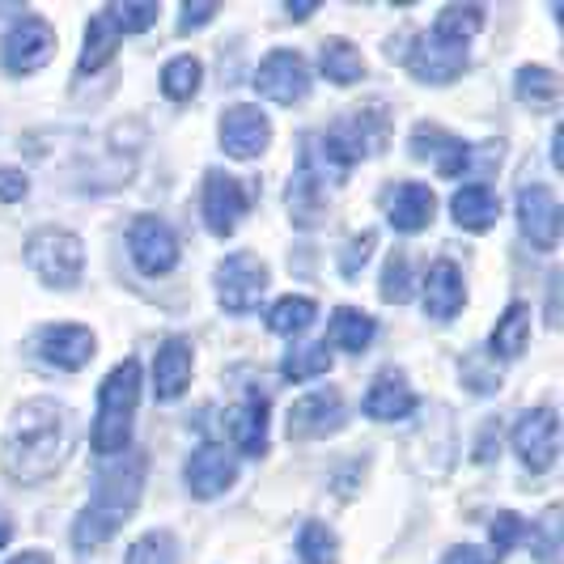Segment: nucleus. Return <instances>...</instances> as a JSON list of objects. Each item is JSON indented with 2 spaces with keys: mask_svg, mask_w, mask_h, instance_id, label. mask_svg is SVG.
I'll return each instance as SVG.
<instances>
[{
  "mask_svg": "<svg viewBox=\"0 0 564 564\" xmlns=\"http://www.w3.org/2000/svg\"><path fill=\"white\" fill-rule=\"evenodd\" d=\"M141 492H144L141 454H128V458H119L115 467H102L94 492H89V501H85V509L77 513V522H73V547H77L82 556L94 552V547H102V543L137 513Z\"/></svg>",
  "mask_w": 564,
  "mask_h": 564,
  "instance_id": "nucleus-2",
  "label": "nucleus"
},
{
  "mask_svg": "<svg viewBox=\"0 0 564 564\" xmlns=\"http://www.w3.org/2000/svg\"><path fill=\"white\" fill-rule=\"evenodd\" d=\"M412 153L416 158H433V166L442 178H458V174H467L471 170V149L451 137L446 128H437V123H416L412 128Z\"/></svg>",
  "mask_w": 564,
  "mask_h": 564,
  "instance_id": "nucleus-18",
  "label": "nucleus"
},
{
  "mask_svg": "<svg viewBox=\"0 0 564 564\" xmlns=\"http://www.w3.org/2000/svg\"><path fill=\"white\" fill-rule=\"evenodd\" d=\"M332 357H336V352H332L327 339H293L281 361V373L289 382H311V378L332 369Z\"/></svg>",
  "mask_w": 564,
  "mask_h": 564,
  "instance_id": "nucleus-28",
  "label": "nucleus"
},
{
  "mask_svg": "<svg viewBox=\"0 0 564 564\" xmlns=\"http://www.w3.org/2000/svg\"><path fill=\"white\" fill-rule=\"evenodd\" d=\"M369 251H373V234L366 229V234H357V238L348 242V251H344V259H339V272L352 281V276H357V263H366Z\"/></svg>",
  "mask_w": 564,
  "mask_h": 564,
  "instance_id": "nucleus-40",
  "label": "nucleus"
},
{
  "mask_svg": "<svg viewBox=\"0 0 564 564\" xmlns=\"http://www.w3.org/2000/svg\"><path fill=\"white\" fill-rule=\"evenodd\" d=\"M527 344H531V306H527V302H509L506 314H501L497 327H492L488 352L501 357V361H513V357L527 352Z\"/></svg>",
  "mask_w": 564,
  "mask_h": 564,
  "instance_id": "nucleus-27",
  "label": "nucleus"
},
{
  "mask_svg": "<svg viewBox=\"0 0 564 564\" xmlns=\"http://www.w3.org/2000/svg\"><path fill=\"white\" fill-rule=\"evenodd\" d=\"M314 9H318V4H289L284 13H289V18H311Z\"/></svg>",
  "mask_w": 564,
  "mask_h": 564,
  "instance_id": "nucleus-45",
  "label": "nucleus"
},
{
  "mask_svg": "<svg viewBox=\"0 0 564 564\" xmlns=\"http://www.w3.org/2000/svg\"><path fill=\"white\" fill-rule=\"evenodd\" d=\"M480 9L476 4H446L437 18H433V26L424 30V39L433 43V47H442V52H451V56H467L471 52V39L480 34Z\"/></svg>",
  "mask_w": 564,
  "mask_h": 564,
  "instance_id": "nucleus-21",
  "label": "nucleus"
},
{
  "mask_svg": "<svg viewBox=\"0 0 564 564\" xmlns=\"http://www.w3.org/2000/svg\"><path fill=\"white\" fill-rule=\"evenodd\" d=\"M387 141V119L378 111H361V115H348L327 128L323 137V166H332V178H344L348 170L357 162H366L369 153H378Z\"/></svg>",
  "mask_w": 564,
  "mask_h": 564,
  "instance_id": "nucleus-5",
  "label": "nucleus"
},
{
  "mask_svg": "<svg viewBox=\"0 0 564 564\" xmlns=\"http://www.w3.org/2000/svg\"><path fill=\"white\" fill-rule=\"evenodd\" d=\"M437 213V196L424 187V183H403L391 192V204H387V221L399 229V234H421Z\"/></svg>",
  "mask_w": 564,
  "mask_h": 564,
  "instance_id": "nucleus-25",
  "label": "nucleus"
},
{
  "mask_svg": "<svg viewBox=\"0 0 564 564\" xmlns=\"http://www.w3.org/2000/svg\"><path fill=\"white\" fill-rule=\"evenodd\" d=\"M254 89H259V98H268L276 107H297L311 94V64L293 47H276V52H268V56L259 59Z\"/></svg>",
  "mask_w": 564,
  "mask_h": 564,
  "instance_id": "nucleus-7",
  "label": "nucleus"
},
{
  "mask_svg": "<svg viewBox=\"0 0 564 564\" xmlns=\"http://www.w3.org/2000/svg\"><path fill=\"white\" fill-rule=\"evenodd\" d=\"M344 421H348L344 395H339L336 387H318V391L302 395L293 408H289V437H297V442H314V437L339 433Z\"/></svg>",
  "mask_w": 564,
  "mask_h": 564,
  "instance_id": "nucleus-12",
  "label": "nucleus"
},
{
  "mask_svg": "<svg viewBox=\"0 0 564 564\" xmlns=\"http://www.w3.org/2000/svg\"><path fill=\"white\" fill-rule=\"evenodd\" d=\"M272 141V119L259 111L254 102H238L221 115V149L238 162L259 158Z\"/></svg>",
  "mask_w": 564,
  "mask_h": 564,
  "instance_id": "nucleus-14",
  "label": "nucleus"
},
{
  "mask_svg": "<svg viewBox=\"0 0 564 564\" xmlns=\"http://www.w3.org/2000/svg\"><path fill=\"white\" fill-rule=\"evenodd\" d=\"M217 302H221V311L226 314H251L259 302H263V293H268V263L251 251H238V254H226L221 263H217Z\"/></svg>",
  "mask_w": 564,
  "mask_h": 564,
  "instance_id": "nucleus-6",
  "label": "nucleus"
},
{
  "mask_svg": "<svg viewBox=\"0 0 564 564\" xmlns=\"http://www.w3.org/2000/svg\"><path fill=\"white\" fill-rule=\"evenodd\" d=\"M378 336V323H373V314L366 311H352V306H339L336 318H332V352H352V357H361L369 344Z\"/></svg>",
  "mask_w": 564,
  "mask_h": 564,
  "instance_id": "nucleus-30",
  "label": "nucleus"
},
{
  "mask_svg": "<svg viewBox=\"0 0 564 564\" xmlns=\"http://www.w3.org/2000/svg\"><path fill=\"white\" fill-rule=\"evenodd\" d=\"M204 85V68H199L196 56H174L162 68V89H166L170 102H192Z\"/></svg>",
  "mask_w": 564,
  "mask_h": 564,
  "instance_id": "nucleus-34",
  "label": "nucleus"
},
{
  "mask_svg": "<svg viewBox=\"0 0 564 564\" xmlns=\"http://www.w3.org/2000/svg\"><path fill=\"white\" fill-rule=\"evenodd\" d=\"M522 531H527V527H522V518H513V513H501V518L492 522V552H497V561L522 539Z\"/></svg>",
  "mask_w": 564,
  "mask_h": 564,
  "instance_id": "nucleus-39",
  "label": "nucleus"
},
{
  "mask_svg": "<svg viewBox=\"0 0 564 564\" xmlns=\"http://www.w3.org/2000/svg\"><path fill=\"white\" fill-rule=\"evenodd\" d=\"M297 556L302 564H339V543L323 522H306L297 535Z\"/></svg>",
  "mask_w": 564,
  "mask_h": 564,
  "instance_id": "nucleus-36",
  "label": "nucleus"
},
{
  "mask_svg": "<svg viewBox=\"0 0 564 564\" xmlns=\"http://www.w3.org/2000/svg\"><path fill=\"white\" fill-rule=\"evenodd\" d=\"M318 73L332 85H357L366 82V56L348 39H327L318 52Z\"/></svg>",
  "mask_w": 564,
  "mask_h": 564,
  "instance_id": "nucleus-29",
  "label": "nucleus"
},
{
  "mask_svg": "<svg viewBox=\"0 0 564 564\" xmlns=\"http://www.w3.org/2000/svg\"><path fill=\"white\" fill-rule=\"evenodd\" d=\"M183 476H187L192 497H199V501H213V497H221L226 488H234V480H238V463H234V454H229L226 446L204 442V446L187 458Z\"/></svg>",
  "mask_w": 564,
  "mask_h": 564,
  "instance_id": "nucleus-15",
  "label": "nucleus"
},
{
  "mask_svg": "<svg viewBox=\"0 0 564 564\" xmlns=\"http://www.w3.org/2000/svg\"><path fill=\"white\" fill-rule=\"evenodd\" d=\"M119 43H123V34H119V26L111 22V13H107V9L94 13V18L85 22V43H82V59H77V77L102 73V68L115 59V52H119Z\"/></svg>",
  "mask_w": 564,
  "mask_h": 564,
  "instance_id": "nucleus-26",
  "label": "nucleus"
},
{
  "mask_svg": "<svg viewBox=\"0 0 564 564\" xmlns=\"http://www.w3.org/2000/svg\"><path fill=\"white\" fill-rule=\"evenodd\" d=\"M9 535H13V531H9V522L0 518V552H4V543H9Z\"/></svg>",
  "mask_w": 564,
  "mask_h": 564,
  "instance_id": "nucleus-46",
  "label": "nucleus"
},
{
  "mask_svg": "<svg viewBox=\"0 0 564 564\" xmlns=\"http://www.w3.org/2000/svg\"><path fill=\"white\" fill-rule=\"evenodd\" d=\"M9 564H52V561H47V552H22V556H13Z\"/></svg>",
  "mask_w": 564,
  "mask_h": 564,
  "instance_id": "nucleus-44",
  "label": "nucleus"
},
{
  "mask_svg": "<svg viewBox=\"0 0 564 564\" xmlns=\"http://www.w3.org/2000/svg\"><path fill=\"white\" fill-rule=\"evenodd\" d=\"M451 217H454V226L471 229V234H484V229L497 226V217H501V199H497V192H492L488 183H467V187L454 192Z\"/></svg>",
  "mask_w": 564,
  "mask_h": 564,
  "instance_id": "nucleus-23",
  "label": "nucleus"
},
{
  "mask_svg": "<svg viewBox=\"0 0 564 564\" xmlns=\"http://www.w3.org/2000/svg\"><path fill=\"white\" fill-rule=\"evenodd\" d=\"M64 442H68L64 408L56 399H30L9 421L0 467L13 484H43L59 467Z\"/></svg>",
  "mask_w": 564,
  "mask_h": 564,
  "instance_id": "nucleus-1",
  "label": "nucleus"
},
{
  "mask_svg": "<svg viewBox=\"0 0 564 564\" xmlns=\"http://www.w3.org/2000/svg\"><path fill=\"white\" fill-rule=\"evenodd\" d=\"M518 229L535 251H556V242H561V199L547 183L518 187Z\"/></svg>",
  "mask_w": 564,
  "mask_h": 564,
  "instance_id": "nucleus-9",
  "label": "nucleus"
},
{
  "mask_svg": "<svg viewBox=\"0 0 564 564\" xmlns=\"http://www.w3.org/2000/svg\"><path fill=\"white\" fill-rule=\"evenodd\" d=\"M192 366H196V352L183 336H170L158 357H153V395L158 399H178L192 387Z\"/></svg>",
  "mask_w": 564,
  "mask_h": 564,
  "instance_id": "nucleus-20",
  "label": "nucleus"
},
{
  "mask_svg": "<svg viewBox=\"0 0 564 564\" xmlns=\"http://www.w3.org/2000/svg\"><path fill=\"white\" fill-rule=\"evenodd\" d=\"M123 564H178V547L170 531H144L132 547H128V561Z\"/></svg>",
  "mask_w": 564,
  "mask_h": 564,
  "instance_id": "nucleus-37",
  "label": "nucleus"
},
{
  "mask_svg": "<svg viewBox=\"0 0 564 564\" xmlns=\"http://www.w3.org/2000/svg\"><path fill=\"white\" fill-rule=\"evenodd\" d=\"M128 251H132V263L141 268L144 276H166L178 263V238H174V229L162 217L144 213L128 226Z\"/></svg>",
  "mask_w": 564,
  "mask_h": 564,
  "instance_id": "nucleus-11",
  "label": "nucleus"
},
{
  "mask_svg": "<svg viewBox=\"0 0 564 564\" xmlns=\"http://www.w3.org/2000/svg\"><path fill=\"white\" fill-rule=\"evenodd\" d=\"M247 208H251V192L234 174H226V170L204 174V221L217 238H229L238 221L247 217Z\"/></svg>",
  "mask_w": 564,
  "mask_h": 564,
  "instance_id": "nucleus-13",
  "label": "nucleus"
},
{
  "mask_svg": "<svg viewBox=\"0 0 564 564\" xmlns=\"http://www.w3.org/2000/svg\"><path fill=\"white\" fill-rule=\"evenodd\" d=\"M314 318H318V302L306 297V293H289V297H276L268 306V327L276 336H302Z\"/></svg>",
  "mask_w": 564,
  "mask_h": 564,
  "instance_id": "nucleus-31",
  "label": "nucleus"
},
{
  "mask_svg": "<svg viewBox=\"0 0 564 564\" xmlns=\"http://www.w3.org/2000/svg\"><path fill=\"white\" fill-rule=\"evenodd\" d=\"M509 446H513L518 463H522L531 476L552 471V463H556V454H561V416H556V408H547V403L531 408L522 421L513 424Z\"/></svg>",
  "mask_w": 564,
  "mask_h": 564,
  "instance_id": "nucleus-8",
  "label": "nucleus"
},
{
  "mask_svg": "<svg viewBox=\"0 0 564 564\" xmlns=\"http://www.w3.org/2000/svg\"><path fill=\"white\" fill-rule=\"evenodd\" d=\"M289 213H293L302 226H311V221L323 217V178H318V170H314L311 158L297 170V183H289Z\"/></svg>",
  "mask_w": 564,
  "mask_h": 564,
  "instance_id": "nucleus-32",
  "label": "nucleus"
},
{
  "mask_svg": "<svg viewBox=\"0 0 564 564\" xmlns=\"http://www.w3.org/2000/svg\"><path fill=\"white\" fill-rule=\"evenodd\" d=\"M403 64H408V73L424 85H446L454 82L463 68H467V56H451V52H442V47H433L424 34L412 39V47L403 52Z\"/></svg>",
  "mask_w": 564,
  "mask_h": 564,
  "instance_id": "nucleus-24",
  "label": "nucleus"
},
{
  "mask_svg": "<svg viewBox=\"0 0 564 564\" xmlns=\"http://www.w3.org/2000/svg\"><path fill=\"white\" fill-rule=\"evenodd\" d=\"M408 284H412L408 254H391V259H387V272H382V297H387V302H403V297H408Z\"/></svg>",
  "mask_w": 564,
  "mask_h": 564,
  "instance_id": "nucleus-38",
  "label": "nucleus"
},
{
  "mask_svg": "<svg viewBox=\"0 0 564 564\" xmlns=\"http://www.w3.org/2000/svg\"><path fill=\"white\" fill-rule=\"evenodd\" d=\"M518 98L535 111H552L561 98V77L543 64H527V68H518Z\"/></svg>",
  "mask_w": 564,
  "mask_h": 564,
  "instance_id": "nucleus-33",
  "label": "nucleus"
},
{
  "mask_svg": "<svg viewBox=\"0 0 564 564\" xmlns=\"http://www.w3.org/2000/svg\"><path fill=\"white\" fill-rule=\"evenodd\" d=\"M56 52V30L47 26L39 13H22L9 34H4V47H0V56H4V68L18 77V73H34V68H43L47 59Z\"/></svg>",
  "mask_w": 564,
  "mask_h": 564,
  "instance_id": "nucleus-10",
  "label": "nucleus"
},
{
  "mask_svg": "<svg viewBox=\"0 0 564 564\" xmlns=\"http://www.w3.org/2000/svg\"><path fill=\"white\" fill-rule=\"evenodd\" d=\"M268 424H272V412H268V395L263 391H247L238 399L234 416H229V433H234V446L247 458H263L268 454Z\"/></svg>",
  "mask_w": 564,
  "mask_h": 564,
  "instance_id": "nucleus-19",
  "label": "nucleus"
},
{
  "mask_svg": "<svg viewBox=\"0 0 564 564\" xmlns=\"http://www.w3.org/2000/svg\"><path fill=\"white\" fill-rule=\"evenodd\" d=\"M467 306V284H463V272L454 259H437L429 263L424 272V314L437 318V323H451L458 318Z\"/></svg>",
  "mask_w": 564,
  "mask_h": 564,
  "instance_id": "nucleus-16",
  "label": "nucleus"
},
{
  "mask_svg": "<svg viewBox=\"0 0 564 564\" xmlns=\"http://www.w3.org/2000/svg\"><path fill=\"white\" fill-rule=\"evenodd\" d=\"M107 13L119 26V34L128 39V34H141V30L153 26L162 18V4L158 0H115V4H107Z\"/></svg>",
  "mask_w": 564,
  "mask_h": 564,
  "instance_id": "nucleus-35",
  "label": "nucleus"
},
{
  "mask_svg": "<svg viewBox=\"0 0 564 564\" xmlns=\"http://www.w3.org/2000/svg\"><path fill=\"white\" fill-rule=\"evenodd\" d=\"M30 192V178L22 174V170L13 166H0V199L4 204H13V199H22Z\"/></svg>",
  "mask_w": 564,
  "mask_h": 564,
  "instance_id": "nucleus-41",
  "label": "nucleus"
},
{
  "mask_svg": "<svg viewBox=\"0 0 564 564\" xmlns=\"http://www.w3.org/2000/svg\"><path fill=\"white\" fill-rule=\"evenodd\" d=\"M217 18V4H183V13H178V30L187 34V30H196V26H204V22H213Z\"/></svg>",
  "mask_w": 564,
  "mask_h": 564,
  "instance_id": "nucleus-42",
  "label": "nucleus"
},
{
  "mask_svg": "<svg viewBox=\"0 0 564 564\" xmlns=\"http://www.w3.org/2000/svg\"><path fill=\"white\" fill-rule=\"evenodd\" d=\"M366 416L369 421H382V424H395V421H408L412 412H416V391L408 387V378L395 373V369H387L382 378H373V387L366 391Z\"/></svg>",
  "mask_w": 564,
  "mask_h": 564,
  "instance_id": "nucleus-22",
  "label": "nucleus"
},
{
  "mask_svg": "<svg viewBox=\"0 0 564 564\" xmlns=\"http://www.w3.org/2000/svg\"><path fill=\"white\" fill-rule=\"evenodd\" d=\"M442 564H488V556H484L480 547H471V543H458V547H451L442 556Z\"/></svg>",
  "mask_w": 564,
  "mask_h": 564,
  "instance_id": "nucleus-43",
  "label": "nucleus"
},
{
  "mask_svg": "<svg viewBox=\"0 0 564 564\" xmlns=\"http://www.w3.org/2000/svg\"><path fill=\"white\" fill-rule=\"evenodd\" d=\"M26 263L47 289H77L85 276V247L73 229L39 226L26 238Z\"/></svg>",
  "mask_w": 564,
  "mask_h": 564,
  "instance_id": "nucleus-4",
  "label": "nucleus"
},
{
  "mask_svg": "<svg viewBox=\"0 0 564 564\" xmlns=\"http://www.w3.org/2000/svg\"><path fill=\"white\" fill-rule=\"evenodd\" d=\"M137 408H141V366L128 357L98 387V416H94V433H89V446L98 458H119L132 446Z\"/></svg>",
  "mask_w": 564,
  "mask_h": 564,
  "instance_id": "nucleus-3",
  "label": "nucleus"
},
{
  "mask_svg": "<svg viewBox=\"0 0 564 564\" xmlns=\"http://www.w3.org/2000/svg\"><path fill=\"white\" fill-rule=\"evenodd\" d=\"M98 352L94 332L82 323H56V327H43L39 332V357L56 369H82L89 366V357Z\"/></svg>",
  "mask_w": 564,
  "mask_h": 564,
  "instance_id": "nucleus-17",
  "label": "nucleus"
}]
</instances>
